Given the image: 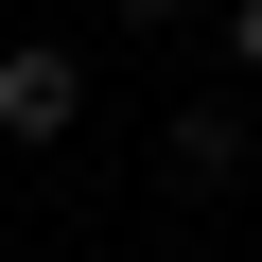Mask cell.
Here are the masks:
<instances>
[{"label":"cell","mask_w":262,"mask_h":262,"mask_svg":"<svg viewBox=\"0 0 262 262\" xmlns=\"http://www.w3.org/2000/svg\"><path fill=\"white\" fill-rule=\"evenodd\" d=\"M70 122H88V88H70V53H53V35H18V53H0V140H18V158H53Z\"/></svg>","instance_id":"1"},{"label":"cell","mask_w":262,"mask_h":262,"mask_svg":"<svg viewBox=\"0 0 262 262\" xmlns=\"http://www.w3.org/2000/svg\"><path fill=\"white\" fill-rule=\"evenodd\" d=\"M158 158H175L192 192H227V175H245V105H175V140H158Z\"/></svg>","instance_id":"2"},{"label":"cell","mask_w":262,"mask_h":262,"mask_svg":"<svg viewBox=\"0 0 262 262\" xmlns=\"http://www.w3.org/2000/svg\"><path fill=\"white\" fill-rule=\"evenodd\" d=\"M227 53H245V70H262V0H227Z\"/></svg>","instance_id":"3"},{"label":"cell","mask_w":262,"mask_h":262,"mask_svg":"<svg viewBox=\"0 0 262 262\" xmlns=\"http://www.w3.org/2000/svg\"><path fill=\"white\" fill-rule=\"evenodd\" d=\"M122 18H140V35H175V18H192V0H122Z\"/></svg>","instance_id":"4"}]
</instances>
